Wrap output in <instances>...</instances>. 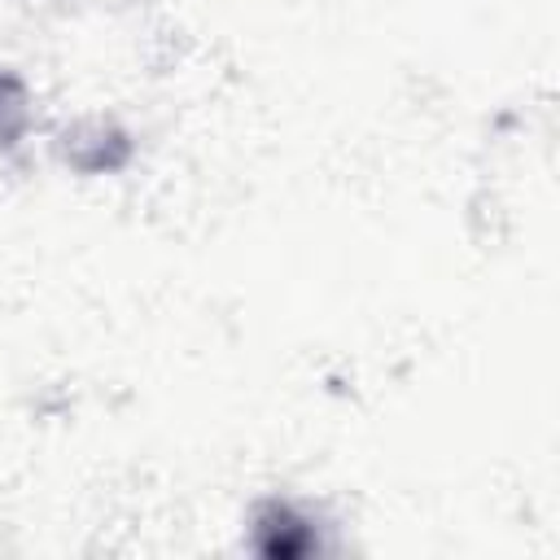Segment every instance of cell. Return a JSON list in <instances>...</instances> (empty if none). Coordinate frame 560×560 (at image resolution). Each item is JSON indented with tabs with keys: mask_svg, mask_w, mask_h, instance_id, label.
Wrapping results in <instances>:
<instances>
[{
	"mask_svg": "<svg viewBox=\"0 0 560 560\" xmlns=\"http://www.w3.org/2000/svg\"><path fill=\"white\" fill-rule=\"evenodd\" d=\"M311 547H315V534L289 503H262L258 508V551L262 556L289 560V556H306Z\"/></svg>",
	"mask_w": 560,
	"mask_h": 560,
	"instance_id": "6da1fadb",
	"label": "cell"
},
{
	"mask_svg": "<svg viewBox=\"0 0 560 560\" xmlns=\"http://www.w3.org/2000/svg\"><path fill=\"white\" fill-rule=\"evenodd\" d=\"M26 131V88L18 74L0 70V149H9Z\"/></svg>",
	"mask_w": 560,
	"mask_h": 560,
	"instance_id": "7a4b0ae2",
	"label": "cell"
}]
</instances>
